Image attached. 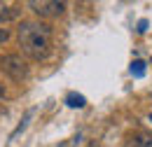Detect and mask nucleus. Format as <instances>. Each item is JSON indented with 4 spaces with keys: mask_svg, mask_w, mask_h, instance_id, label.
Instances as JSON below:
<instances>
[{
    "mask_svg": "<svg viewBox=\"0 0 152 147\" xmlns=\"http://www.w3.org/2000/svg\"><path fill=\"white\" fill-rule=\"evenodd\" d=\"M7 40H10V31H7V28H0V44L7 42Z\"/></svg>",
    "mask_w": 152,
    "mask_h": 147,
    "instance_id": "nucleus-8",
    "label": "nucleus"
},
{
    "mask_svg": "<svg viewBox=\"0 0 152 147\" xmlns=\"http://www.w3.org/2000/svg\"><path fill=\"white\" fill-rule=\"evenodd\" d=\"M0 68H2L7 75H10L12 79H17V82H21V79L28 75V65H26V61H23L19 54L5 56V58L0 61Z\"/></svg>",
    "mask_w": 152,
    "mask_h": 147,
    "instance_id": "nucleus-2",
    "label": "nucleus"
},
{
    "mask_svg": "<svg viewBox=\"0 0 152 147\" xmlns=\"http://www.w3.org/2000/svg\"><path fill=\"white\" fill-rule=\"evenodd\" d=\"M145 28H148V21H140V23H138V31H140V33H143V31H145Z\"/></svg>",
    "mask_w": 152,
    "mask_h": 147,
    "instance_id": "nucleus-9",
    "label": "nucleus"
},
{
    "mask_svg": "<svg viewBox=\"0 0 152 147\" xmlns=\"http://www.w3.org/2000/svg\"><path fill=\"white\" fill-rule=\"evenodd\" d=\"M150 119H152V114H150Z\"/></svg>",
    "mask_w": 152,
    "mask_h": 147,
    "instance_id": "nucleus-11",
    "label": "nucleus"
},
{
    "mask_svg": "<svg viewBox=\"0 0 152 147\" xmlns=\"http://www.w3.org/2000/svg\"><path fill=\"white\" fill-rule=\"evenodd\" d=\"M28 7L38 14V17H56L66 9V2H58V0H31Z\"/></svg>",
    "mask_w": 152,
    "mask_h": 147,
    "instance_id": "nucleus-3",
    "label": "nucleus"
},
{
    "mask_svg": "<svg viewBox=\"0 0 152 147\" xmlns=\"http://www.w3.org/2000/svg\"><path fill=\"white\" fill-rule=\"evenodd\" d=\"M66 103H68L70 108H84L87 100H84L82 93H68V96H66Z\"/></svg>",
    "mask_w": 152,
    "mask_h": 147,
    "instance_id": "nucleus-5",
    "label": "nucleus"
},
{
    "mask_svg": "<svg viewBox=\"0 0 152 147\" xmlns=\"http://www.w3.org/2000/svg\"><path fill=\"white\" fill-rule=\"evenodd\" d=\"M131 75L143 77V75H145V63H143V61H133L131 63Z\"/></svg>",
    "mask_w": 152,
    "mask_h": 147,
    "instance_id": "nucleus-7",
    "label": "nucleus"
},
{
    "mask_svg": "<svg viewBox=\"0 0 152 147\" xmlns=\"http://www.w3.org/2000/svg\"><path fill=\"white\" fill-rule=\"evenodd\" d=\"M129 147H152V135L148 133H138V135H133Z\"/></svg>",
    "mask_w": 152,
    "mask_h": 147,
    "instance_id": "nucleus-4",
    "label": "nucleus"
},
{
    "mask_svg": "<svg viewBox=\"0 0 152 147\" xmlns=\"http://www.w3.org/2000/svg\"><path fill=\"white\" fill-rule=\"evenodd\" d=\"M17 17V9L14 7H7V5H0V21H7V19Z\"/></svg>",
    "mask_w": 152,
    "mask_h": 147,
    "instance_id": "nucleus-6",
    "label": "nucleus"
},
{
    "mask_svg": "<svg viewBox=\"0 0 152 147\" xmlns=\"http://www.w3.org/2000/svg\"><path fill=\"white\" fill-rule=\"evenodd\" d=\"M19 47L31 58H45L52 47V28L42 21H21L19 31Z\"/></svg>",
    "mask_w": 152,
    "mask_h": 147,
    "instance_id": "nucleus-1",
    "label": "nucleus"
},
{
    "mask_svg": "<svg viewBox=\"0 0 152 147\" xmlns=\"http://www.w3.org/2000/svg\"><path fill=\"white\" fill-rule=\"evenodd\" d=\"M2 96H5V89H2V84H0V98H2Z\"/></svg>",
    "mask_w": 152,
    "mask_h": 147,
    "instance_id": "nucleus-10",
    "label": "nucleus"
}]
</instances>
